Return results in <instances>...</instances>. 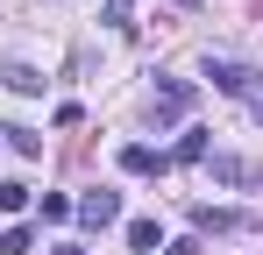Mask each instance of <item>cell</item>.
Returning <instances> with one entry per match:
<instances>
[{
  "label": "cell",
  "instance_id": "obj_1",
  "mask_svg": "<svg viewBox=\"0 0 263 255\" xmlns=\"http://www.w3.org/2000/svg\"><path fill=\"white\" fill-rule=\"evenodd\" d=\"M192 99H199V85H192V78H164V85H157V99H149V121H157V128L185 121V114H192Z\"/></svg>",
  "mask_w": 263,
  "mask_h": 255
},
{
  "label": "cell",
  "instance_id": "obj_2",
  "mask_svg": "<svg viewBox=\"0 0 263 255\" xmlns=\"http://www.w3.org/2000/svg\"><path fill=\"white\" fill-rule=\"evenodd\" d=\"M206 78H214V92H228V99H249L256 71H249V64H235V57H206Z\"/></svg>",
  "mask_w": 263,
  "mask_h": 255
},
{
  "label": "cell",
  "instance_id": "obj_3",
  "mask_svg": "<svg viewBox=\"0 0 263 255\" xmlns=\"http://www.w3.org/2000/svg\"><path fill=\"white\" fill-rule=\"evenodd\" d=\"M79 220H86V227H114V220H121V192H107V184L86 192V199H79Z\"/></svg>",
  "mask_w": 263,
  "mask_h": 255
},
{
  "label": "cell",
  "instance_id": "obj_4",
  "mask_svg": "<svg viewBox=\"0 0 263 255\" xmlns=\"http://www.w3.org/2000/svg\"><path fill=\"white\" fill-rule=\"evenodd\" d=\"M121 170H128V177H157V170H171V156H157V149L128 142V149H121Z\"/></svg>",
  "mask_w": 263,
  "mask_h": 255
},
{
  "label": "cell",
  "instance_id": "obj_5",
  "mask_svg": "<svg viewBox=\"0 0 263 255\" xmlns=\"http://www.w3.org/2000/svg\"><path fill=\"white\" fill-rule=\"evenodd\" d=\"M192 227L199 234H235V227H249L242 213H220V206H192Z\"/></svg>",
  "mask_w": 263,
  "mask_h": 255
},
{
  "label": "cell",
  "instance_id": "obj_6",
  "mask_svg": "<svg viewBox=\"0 0 263 255\" xmlns=\"http://www.w3.org/2000/svg\"><path fill=\"white\" fill-rule=\"evenodd\" d=\"M128 248H135V255H157V248H164L157 220H128Z\"/></svg>",
  "mask_w": 263,
  "mask_h": 255
},
{
  "label": "cell",
  "instance_id": "obj_7",
  "mask_svg": "<svg viewBox=\"0 0 263 255\" xmlns=\"http://www.w3.org/2000/svg\"><path fill=\"white\" fill-rule=\"evenodd\" d=\"M214 177H220V184H256L263 170L256 163H235V156H214Z\"/></svg>",
  "mask_w": 263,
  "mask_h": 255
},
{
  "label": "cell",
  "instance_id": "obj_8",
  "mask_svg": "<svg viewBox=\"0 0 263 255\" xmlns=\"http://www.w3.org/2000/svg\"><path fill=\"white\" fill-rule=\"evenodd\" d=\"M199 156H206V128H185L178 149H171V163H199Z\"/></svg>",
  "mask_w": 263,
  "mask_h": 255
},
{
  "label": "cell",
  "instance_id": "obj_9",
  "mask_svg": "<svg viewBox=\"0 0 263 255\" xmlns=\"http://www.w3.org/2000/svg\"><path fill=\"white\" fill-rule=\"evenodd\" d=\"M0 78H7V92H43V71H29V64H7Z\"/></svg>",
  "mask_w": 263,
  "mask_h": 255
},
{
  "label": "cell",
  "instance_id": "obj_10",
  "mask_svg": "<svg viewBox=\"0 0 263 255\" xmlns=\"http://www.w3.org/2000/svg\"><path fill=\"white\" fill-rule=\"evenodd\" d=\"M36 248V227H7V234H0V255H29Z\"/></svg>",
  "mask_w": 263,
  "mask_h": 255
},
{
  "label": "cell",
  "instance_id": "obj_11",
  "mask_svg": "<svg viewBox=\"0 0 263 255\" xmlns=\"http://www.w3.org/2000/svg\"><path fill=\"white\" fill-rule=\"evenodd\" d=\"M0 135H7V142H14L22 156H43V135H29V128H0Z\"/></svg>",
  "mask_w": 263,
  "mask_h": 255
},
{
  "label": "cell",
  "instance_id": "obj_12",
  "mask_svg": "<svg viewBox=\"0 0 263 255\" xmlns=\"http://www.w3.org/2000/svg\"><path fill=\"white\" fill-rule=\"evenodd\" d=\"M128 7H135V0H107V29H121V36H128V29H135Z\"/></svg>",
  "mask_w": 263,
  "mask_h": 255
},
{
  "label": "cell",
  "instance_id": "obj_13",
  "mask_svg": "<svg viewBox=\"0 0 263 255\" xmlns=\"http://www.w3.org/2000/svg\"><path fill=\"white\" fill-rule=\"evenodd\" d=\"M29 206V184H0V213H22Z\"/></svg>",
  "mask_w": 263,
  "mask_h": 255
},
{
  "label": "cell",
  "instance_id": "obj_14",
  "mask_svg": "<svg viewBox=\"0 0 263 255\" xmlns=\"http://www.w3.org/2000/svg\"><path fill=\"white\" fill-rule=\"evenodd\" d=\"M43 220H71V199L64 192H43Z\"/></svg>",
  "mask_w": 263,
  "mask_h": 255
},
{
  "label": "cell",
  "instance_id": "obj_15",
  "mask_svg": "<svg viewBox=\"0 0 263 255\" xmlns=\"http://www.w3.org/2000/svg\"><path fill=\"white\" fill-rule=\"evenodd\" d=\"M164 255H199V241L185 234V241H164Z\"/></svg>",
  "mask_w": 263,
  "mask_h": 255
},
{
  "label": "cell",
  "instance_id": "obj_16",
  "mask_svg": "<svg viewBox=\"0 0 263 255\" xmlns=\"http://www.w3.org/2000/svg\"><path fill=\"white\" fill-rule=\"evenodd\" d=\"M249 114L263 121V71H256V85H249Z\"/></svg>",
  "mask_w": 263,
  "mask_h": 255
},
{
  "label": "cell",
  "instance_id": "obj_17",
  "mask_svg": "<svg viewBox=\"0 0 263 255\" xmlns=\"http://www.w3.org/2000/svg\"><path fill=\"white\" fill-rule=\"evenodd\" d=\"M50 255H86V248H71V241H64V248H50Z\"/></svg>",
  "mask_w": 263,
  "mask_h": 255
},
{
  "label": "cell",
  "instance_id": "obj_18",
  "mask_svg": "<svg viewBox=\"0 0 263 255\" xmlns=\"http://www.w3.org/2000/svg\"><path fill=\"white\" fill-rule=\"evenodd\" d=\"M178 7H199V0H178Z\"/></svg>",
  "mask_w": 263,
  "mask_h": 255
}]
</instances>
